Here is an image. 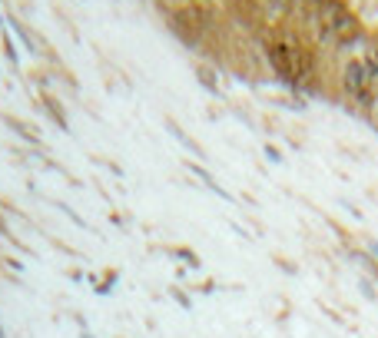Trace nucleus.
<instances>
[{
	"label": "nucleus",
	"mask_w": 378,
	"mask_h": 338,
	"mask_svg": "<svg viewBox=\"0 0 378 338\" xmlns=\"http://www.w3.org/2000/svg\"><path fill=\"white\" fill-rule=\"evenodd\" d=\"M325 20L332 23L335 37L342 40V44H348V40H355L358 33H362V23H358V17L352 11H348L342 0H332V7H329V17Z\"/></svg>",
	"instance_id": "nucleus-1"
}]
</instances>
